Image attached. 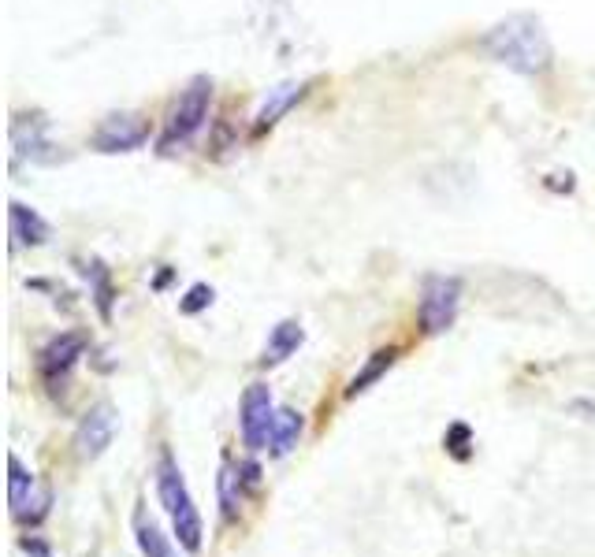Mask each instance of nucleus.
I'll list each match as a JSON object with an SVG mask.
<instances>
[{"mask_svg": "<svg viewBox=\"0 0 595 557\" xmlns=\"http://www.w3.org/2000/svg\"><path fill=\"white\" fill-rule=\"evenodd\" d=\"M302 431H305V416L291 405H283L276 409V420H272V439H268V454L272 457H287L302 442Z\"/></svg>", "mask_w": 595, "mask_h": 557, "instance_id": "9d476101", "label": "nucleus"}, {"mask_svg": "<svg viewBox=\"0 0 595 557\" xmlns=\"http://www.w3.org/2000/svg\"><path fill=\"white\" fill-rule=\"evenodd\" d=\"M272 420H276L272 390H268L265 383H250V387L242 390V402H238V431H242V442H246L250 454L268 450Z\"/></svg>", "mask_w": 595, "mask_h": 557, "instance_id": "39448f33", "label": "nucleus"}, {"mask_svg": "<svg viewBox=\"0 0 595 557\" xmlns=\"http://www.w3.org/2000/svg\"><path fill=\"white\" fill-rule=\"evenodd\" d=\"M209 305H212V286H205V283L190 286V290H186V298L179 301V309H183L186 316H198V312L209 309Z\"/></svg>", "mask_w": 595, "mask_h": 557, "instance_id": "aec40b11", "label": "nucleus"}, {"mask_svg": "<svg viewBox=\"0 0 595 557\" xmlns=\"http://www.w3.org/2000/svg\"><path fill=\"white\" fill-rule=\"evenodd\" d=\"M82 275H86V283H90V298H93V305H97V312L108 320V316H112V298H116L108 268L101 264V260H86V264H82Z\"/></svg>", "mask_w": 595, "mask_h": 557, "instance_id": "f3484780", "label": "nucleus"}, {"mask_svg": "<svg viewBox=\"0 0 595 557\" xmlns=\"http://www.w3.org/2000/svg\"><path fill=\"white\" fill-rule=\"evenodd\" d=\"M480 49L488 52L495 64L510 67L517 75H547L551 71V60H555V52H551V41H547V30L536 15H506L503 23H495L484 34L480 41Z\"/></svg>", "mask_w": 595, "mask_h": 557, "instance_id": "f257e3e1", "label": "nucleus"}, {"mask_svg": "<svg viewBox=\"0 0 595 557\" xmlns=\"http://www.w3.org/2000/svg\"><path fill=\"white\" fill-rule=\"evenodd\" d=\"M305 342V331L298 320H279L272 331H268V342H265V353H261V364L265 368H276L283 364L291 353H298V346Z\"/></svg>", "mask_w": 595, "mask_h": 557, "instance_id": "1a4fd4ad", "label": "nucleus"}, {"mask_svg": "<svg viewBox=\"0 0 595 557\" xmlns=\"http://www.w3.org/2000/svg\"><path fill=\"white\" fill-rule=\"evenodd\" d=\"M305 97V82H287V86H276V90L268 93V101L261 104V112H257V130H268L276 127L279 116L283 112H291L294 104Z\"/></svg>", "mask_w": 595, "mask_h": 557, "instance_id": "ddd939ff", "label": "nucleus"}, {"mask_svg": "<svg viewBox=\"0 0 595 557\" xmlns=\"http://www.w3.org/2000/svg\"><path fill=\"white\" fill-rule=\"evenodd\" d=\"M19 550L27 557H56L53 546L45 543V539H38V535H23V539H19Z\"/></svg>", "mask_w": 595, "mask_h": 557, "instance_id": "412c9836", "label": "nucleus"}, {"mask_svg": "<svg viewBox=\"0 0 595 557\" xmlns=\"http://www.w3.org/2000/svg\"><path fill=\"white\" fill-rule=\"evenodd\" d=\"M49 509H53V491L49 487H38L34 491V498H30L27 506H23V513H15V524H23V528H38L41 520L49 517Z\"/></svg>", "mask_w": 595, "mask_h": 557, "instance_id": "a211bd4d", "label": "nucleus"}, {"mask_svg": "<svg viewBox=\"0 0 595 557\" xmlns=\"http://www.w3.org/2000/svg\"><path fill=\"white\" fill-rule=\"evenodd\" d=\"M134 543L142 550V557H179V543H172V535L160 532V524L146 517L142 509L134 513Z\"/></svg>", "mask_w": 595, "mask_h": 557, "instance_id": "9b49d317", "label": "nucleus"}, {"mask_svg": "<svg viewBox=\"0 0 595 557\" xmlns=\"http://www.w3.org/2000/svg\"><path fill=\"white\" fill-rule=\"evenodd\" d=\"M157 498L168 520H172V532L179 535V546L186 554H198L201 543H205V524H201V513L194 506V494L183 480V468L172 457V450H160L157 457Z\"/></svg>", "mask_w": 595, "mask_h": 557, "instance_id": "f03ea898", "label": "nucleus"}, {"mask_svg": "<svg viewBox=\"0 0 595 557\" xmlns=\"http://www.w3.org/2000/svg\"><path fill=\"white\" fill-rule=\"evenodd\" d=\"M238 472H242V483H246V491H261V465L257 461H238Z\"/></svg>", "mask_w": 595, "mask_h": 557, "instance_id": "4be33fe9", "label": "nucleus"}, {"mask_svg": "<svg viewBox=\"0 0 595 557\" xmlns=\"http://www.w3.org/2000/svg\"><path fill=\"white\" fill-rule=\"evenodd\" d=\"M116 424H119V416H116V409H112V405H108V402L93 405L90 413L79 420L75 439H71V446H75V457H79V461H97V457H101L108 446H112V439H116Z\"/></svg>", "mask_w": 595, "mask_h": 557, "instance_id": "423d86ee", "label": "nucleus"}, {"mask_svg": "<svg viewBox=\"0 0 595 557\" xmlns=\"http://www.w3.org/2000/svg\"><path fill=\"white\" fill-rule=\"evenodd\" d=\"M209 104H212V78H194L183 90V97L175 101V108L168 112V123H164V138H160V149L164 153H175L179 145H186L209 119Z\"/></svg>", "mask_w": 595, "mask_h": 557, "instance_id": "7ed1b4c3", "label": "nucleus"}, {"mask_svg": "<svg viewBox=\"0 0 595 557\" xmlns=\"http://www.w3.org/2000/svg\"><path fill=\"white\" fill-rule=\"evenodd\" d=\"M12 238L15 246H45L49 242V234H53V227L41 220L34 208L19 205V201H12Z\"/></svg>", "mask_w": 595, "mask_h": 557, "instance_id": "f8f14e48", "label": "nucleus"}, {"mask_svg": "<svg viewBox=\"0 0 595 557\" xmlns=\"http://www.w3.org/2000/svg\"><path fill=\"white\" fill-rule=\"evenodd\" d=\"M216 494H220V513H224V520H238L246 483H242L238 465H231L227 457H224V465H220V476H216Z\"/></svg>", "mask_w": 595, "mask_h": 557, "instance_id": "4468645a", "label": "nucleus"}, {"mask_svg": "<svg viewBox=\"0 0 595 557\" xmlns=\"http://www.w3.org/2000/svg\"><path fill=\"white\" fill-rule=\"evenodd\" d=\"M462 309V283L454 275H432L421 290V327L424 335H443L454 327Z\"/></svg>", "mask_w": 595, "mask_h": 557, "instance_id": "20e7f679", "label": "nucleus"}, {"mask_svg": "<svg viewBox=\"0 0 595 557\" xmlns=\"http://www.w3.org/2000/svg\"><path fill=\"white\" fill-rule=\"evenodd\" d=\"M34 491H38L34 472L19 461V454H8V509H12V517L15 513H23V506L34 498Z\"/></svg>", "mask_w": 595, "mask_h": 557, "instance_id": "2eb2a0df", "label": "nucleus"}, {"mask_svg": "<svg viewBox=\"0 0 595 557\" xmlns=\"http://www.w3.org/2000/svg\"><path fill=\"white\" fill-rule=\"evenodd\" d=\"M149 138V123L138 112H116L105 116L101 127L93 130V149L97 153H134Z\"/></svg>", "mask_w": 595, "mask_h": 557, "instance_id": "0eeeda50", "label": "nucleus"}, {"mask_svg": "<svg viewBox=\"0 0 595 557\" xmlns=\"http://www.w3.org/2000/svg\"><path fill=\"white\" fill-rule=\"evenodd\" d=\"M86 353V335H79V331H64V335H56L45 350L38 353V372L41 379L49 383V390H64L60 383H67V376H71V368L79 364V357Z\"/></svg>", "mask_w": 595, "mask_h": 557, "instance_id": "6e6552de", "label": "nucleus"}, {"mask_svg": "<svg viewBox=\"0 0 595 557\" xmlns=\"http://www.w3.org/2000/svg\"><path fill=\"white\" fill-rule=\"evenodd\" d=\"M398 361V346H387V350H376L369 357V361H365V368H361V372H357L354 379H350V387H346V402H354L357 394H365V390L372 387V383H376V379L384 376L387 368H391V364Z\"/></svg>", "mask_w": 595, "mask_h": 557, "instance_id": "dca6fc26", "label": "nucleus"}, {"mask_svg": "<svg viewBox=\"0 0 595 557\" xmlns=\"http://www.w3.org/2000/svg\"><path fill=\"white\" fill-rule=\"evenodd\" d=\"M443 446H447L450 457H458V461H469V446H473V431H469V424H450L447 435H443Z\"/></svg>", "mask_w": 595, "mask_h": 557, "instance_id": "6ab92c4d", "label": "nucleus"}]
</instances>
